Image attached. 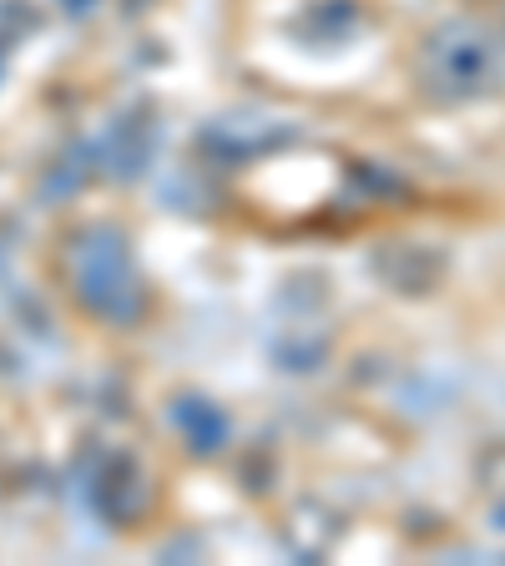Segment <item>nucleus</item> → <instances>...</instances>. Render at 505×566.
<instances>
[{
  "instance_id": "20e7f679",
  "label": "nucleus",
  "mask_w": 505,
  "mask_h": 566,
  "mask_svg": "<svg viewBox=\"0 0 505 566\" xmlns=\"http://www.w3.org/2000/svg\"><path fill=\"white\" fill-rule=\"evenodd\" d=\"M167 415H172L177 436L188 440L192 455H223L228 440H233V420L223 415V405H212L198 389H182Z\"/></svg>"
},
{
  "instance_id": "f03ea898",
  "label": "nucleus",
  "mask_w": 505,
  "mask_h": 566,
  "mask_svg": "<svg viewBox=\"0 0 505 566\" xmlns=\"http://www.w3.org/2000/svg\"><path fill=\"white\" fill-rule=\"evenodd\" d=\"M61 269L76 304L112 329H131L147 314V279L131 253V238L117 223H82L66 238Z\"/></svg>"
},
{
  "instance_id": "0eeeda50",
  "label": "nucleus",
  "mask_w": 505,
  "mask_h": 566,
  "mask_svg": "<svg viewBox=\"0 0 505 566\" xmlns=\"http://www.w3.org/2000/svg\"><path fill=\"white\" fill-rule=\"evenodd\" d=\"M15 304V269L6 259H0V314Z\"/></svg>"
},
{
  "instance_id": "f257e3e1",
  "label": "nucleus",
  "mask_w": 505,
  "mask_h": 566,
  "mask_svg": "<svg viewBox=\"0 0 505 566\" xmlns=\"http://www.w3.org/2000/svg\"><path fill=\"white\" fill-rule=\"evenodd\" d=\"M420 92L435 106H471L505 92V35L481 15H445L414 56Z\"/></svg>"
},
{
  "instance_id": "39448f33",
  "label": "nucleus",
  "mask_w": 505,
  "mask_h": 566,
  "mask_svg": "<svg viewBox=\"0 0 505 566\" xmlns=\"http://www.w3.org/2000/svg\"><path fill=\"white\" fill-rule=\"evenodd\" d=\"M96 506L112 516V526H131L137 511H147V471L131 455H112L96 475Z\"/></svg>"
},
{
  "instance_id": "423d86ee",
  "label": "nucleus",
  "mask_w": 505,
  "mask_h": 566,
  "mask_svg": "<svg viewBox=\"0 0 505 566\" xmlns=\"http://www.w3.org/2000/svg\"><path fill=\"white\" fill-rule=\"evenodd\" d=\"M147 153H152V117H147V112H137V117H127L117 132H112L102 163L112 167L117 177H131V172H141V167H147Z\"/></svg>"
},
{
  "instance_id": "7ed1b4c3",
  "label": "nucleus",
  "mask_w": 505,
  "mask_h": 566,
  "mask_svg": "<svg viewBox=\"0 0 505 566\" xmlns=\"http://www.w3.org/2000/svg\"><path fill=\"white\" fill-rule=\"evenodd\" d=\"M298 137V127L278 112H263V106H238V112H218V117L202 127V147H208L218 163H259V157L278 153Z\"/></svg>"
}]
</instances>
